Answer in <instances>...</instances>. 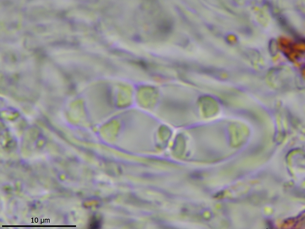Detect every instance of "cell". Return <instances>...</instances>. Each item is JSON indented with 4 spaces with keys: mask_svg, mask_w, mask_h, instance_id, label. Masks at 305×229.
<instances>
[{
    "mask_svg": "<svg viewBox=\"0 0 305 229\" xmlns=\"http://www.w3.org/2000/svg\"><path fill=\"white\" fill-rule=\"evenodd\" d=\"M160 98V92L154 86L142 84L135 88L134 102L142 107L153 108L159 103Z\"/></svg>",
    "mask_w": 305,
    "mask_h": 229,
    "instance_id": "2",
    "label": "cell"
},
{
    "mask_svg": "<svg viewBox=\"0 0 305 229\" xmlns=\"http://www.w3.org/2000/svg\"><path fill=\"white\" fill-rule=\"evenodd\" d=\"M113 107L120 109L129 107L135 102V88L128 83L118 81L110 86Z\"/></svg>",
    "mask_w": 305,
    "mask_h": 229,
    "instance_id": "1",
    "label": "cell"
},
{
    "mask_svg": "<svg viewBox=\"0 0 305 229\" xmlns=\"http://www.w3.org/2000/svg\"><path fill=\"white\" fill-rule=\"evenodd\" d=\"M269 50L272 55H275L277 51V41L274 39L270 41L268 45Z\"/></svg>",
    "mask_w": 305,
    "mask_h": 229,
    "instance_id": "4",
    "label": "cell"
},
{
    "mask_svg": "<svg viewBox=\"0 0 305 229\" xmlns=\"http://www.w3.org/2000/svg\"><path fill=\"white\" fill-rule=\"evenodd\" d=\"M69 117L74 122H81L87 119L88 113L86 100L80 97L72 99L69 105Z\"/></svg>",
    "mask_w": 305,
    "mask_h": 229,
    "instance_id": "3",
    "label": "cell"
}]
</instances>
